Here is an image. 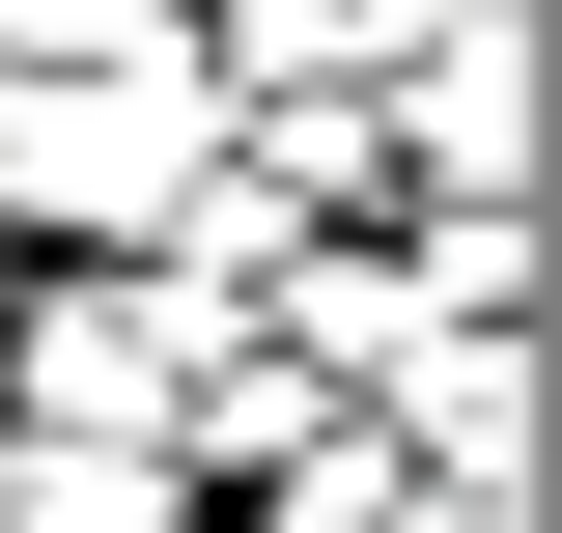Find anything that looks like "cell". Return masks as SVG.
<instances>
[{"label":"cell","instance_id":"1","mask_svg":"<svg viewBox=\"0 0 562 533\" xmlns=\"http://www.w3.org/2000/svg\"><path fill=\"white\" fill-rule=\"evenodd\" d=\"M225 365H254V309H198L169 253H29L0 281V421H57V450H169L198 477Z\"/></svg>","mask_w":562,"mask_h":533},{"label":"cell","instance_id":"2","mask_svg":"<svg viewBox=\"0 0 562 533\" xmlns=\"http://www.w3.org/2000/svg\"><path fill=\"white\" fill-rule=\"evenodd\" d=\"M198 140H225V57H198V29L0 84V253H140V225L198 197Z\"/></svg>","mask_w":562,"mask_h":533},{"label":"cell","instance_id":"4","mask_svg":"<svg viewBox=\"0 0 562 533\" xmlns=\"http://www.w3.org/2000/svg\"><path fill=\"white\" fill-rule=\"evenodd\" d=\"M394 533H535V506H506V477H422V506H394Z\"/></svg>","mask_w":562,"mask_h":533},{"label":"cell","instance_id":"3","mask_svg":"<svg viewBox=\"0 0 562 533\" xmlns=\"http://www.w3.org/2000/svg\"><path fill=\"white\" fill-rule=\"evenodd\" d=\"M0 533H225L169 450H57V421H0Z\"/></svg>","mask_w":562,"mask_h":533},{"label":"cell","instance_id":"5","mask_svg":"<svg viewBox=\"0 0 562 533\" xmlns=\"http://www.w3.org/2000/svg\"><path fill=\"white\" fill-rule=\"evenodd\" d=\"M0 281H29V253H0Z\"/></svg>","mask_w":562,"mask_h":533}]
</instances>
